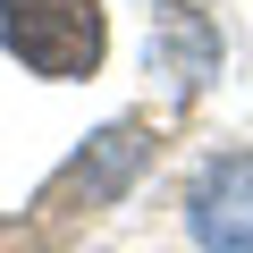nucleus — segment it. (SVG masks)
Masks as SVG:
<instances>
[{"instance_id": "1", "label": "nucleus", "mask_w": 253, "mask_h": 253, "mask_svg": "<svg viewBox=\"0 0 253 253\" xmlns=\"http://www.w3.org/2000/svg\"><path fill=\"white\" fill-rule=\"evenodd\" d=\"M0 42L17 51V68L76 84L110 51V9L101 0H0Z\"/></svg>"}, {"instance_id": "2", "label": "nucleus", "mask_w": 253, "mask_h": 253, "mask_svg": "<svg viewBox=\"0 0 253 253\" xmlns=\"http://www.w3.org/2000/svg\"><path fill=\"white\" fill-rule=\"evenodd\" d=\"M186 228L203 253H253V152L203 161V177L186 194Z\"/></svg>"}, {"instance_id": "3", "label": "nucleus", "mask_w": 253, "mask_h": 253, "mask_svg": "<svg viewBox=\"0 0 253 253\" xmlns=\"http://www.w3.org/2000/svg\"><path fill=\"white\" fill-rule=\"evenodd\" d=\"M135 161H144V144H135V126H101L93 135V161H76L59 186H51V203L59 194H84V203H110L126 177H135Z\"/></svg>"}]
</instances>
